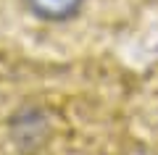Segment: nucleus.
I'll list each match as a JSON object with an SVG mask.
<instances>
[{
    "instance_id": "obj_1",
    "label": "nucleus",
    "mask_w": 158,
    "mask_h": 155,
    "mask_svg": "<svg viewBox=\"0 0 158 155\" xmlns=\"http://www.w3.org/2000/svg\"><path fill=\"white\" fill-rule=\"evenodd\" d=\"M132 82L111 53L53 58L0 45V155H129Z\"/></svg>"
},
{
    "instance_id": "obj_2",
    "label": "nucleus",
    "mask_w": 158,
    "mask_h": 155,
    "mask_svg": "<svg viewBox=\"0 0 158 155\" xmlns=\"http://www.w3.org/2000/svg\"><path fill=\"white\" fill-rule=\"evenodd\" d=\"M158 0H0V45L37 55H100L145 24Z\"/></svg>"
},
{
    "instance_id": "obj_3",
    "label": "nucleus",
    "mask_w": 158,
    "mask_h": 155,
    "mask_svg": "<svg viewBox=\"0 0 158 155\" xmlns=\"http://www.w3.org/2000/svg\"><path fill=\"white\" fill-rule=\"evenodd\" d=\"M132 145L145 155H158V63L135 74L129 97Z\"/></svg>"
}]
</instances>
